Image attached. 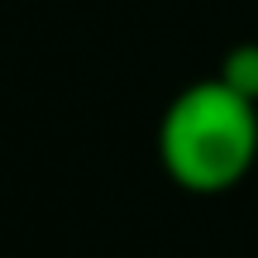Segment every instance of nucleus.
Segmentation results:
<instances>
[{"label":"nucleus","mask_w":258,"mask_h":258,"mask_svg":"<svg viewBox=\"0 0 258 258\" xmlns=\"http://www.w3.org/2000/svg\"><path fill=\"white\" fill-rule=\"evenodd\" d=\"M158 158L182 191H230L258 158V105L234 96L220 77L191 82L158 124Z\"/></svg>","instance_id":"1"},{"label":"nucleus","mask_w":258,"mask_h":258,"mask_svg":"<svg viewBox=\"0 0 258 258\" xmlns=\"http://www.w3.org/2000/svg\"><path fill=\"white\" fill-rule=\"evenodd\" d=\"M215 77H220L234 96H244V101L258 105V43H234L230 53L220 57V72Z\"/></svg>","instance_id":"2"}]
</instances>
